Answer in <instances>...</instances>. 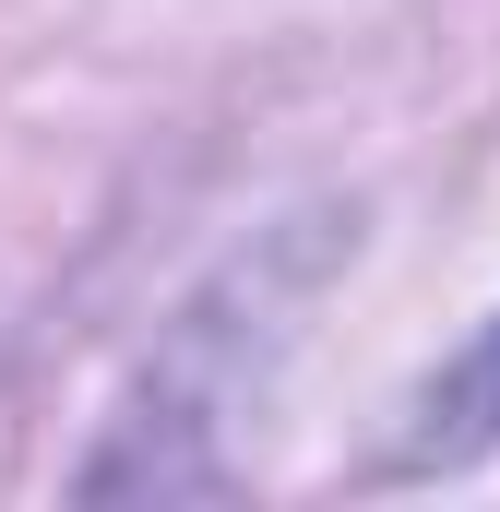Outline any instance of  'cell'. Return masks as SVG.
<instances>
[{"mask_svg": "<svg viewBox=\"0 0 500 512\" xmlns=\"http://www.w3.org/2000/svg\"><path fill=\"white\" fill-rule=\"evenodd\" d=\"M489 441H500V322H489V334H477L429 393H417L393 465H465V453H489Z\"/></svg>", "mask_w": 500, "mask_h": 512, "instance_id": "cell-1", "label": "cell"}]
</instances>
